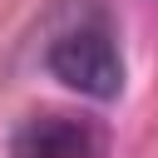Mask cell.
Segmentation results:
<instances>
[{"mask_svg":"<svg viewBox=\"0 0 158 158\" xmlns=\"http://www.w3.org/2000/svg\"><path fill=\"white\" fill-rule=\"evenodd\" d=\"M49 74L89 99H114L123 89V59L104 25H79L49 44Z\"/></svg>","mask_w":158,"mask_h":158,"instance_id":"1","label":"cell"},{"mask_svg":"<svg viewBox=\"0 0 158 158\" xmlns=\"http://www.w3.org/2000/svg\"><path fill=\"white\" fill-rule=\"evenodd\" d=\"M15 158H99L104 153V133L89 118H69V114H40L30 118L15 143Z\"/></svg>","mask_w":158,"mask_h":158,"instance_id":"2","label":"cell"}]
</instances>
